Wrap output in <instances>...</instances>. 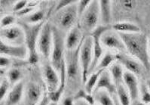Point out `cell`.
I'll list each match as a JSON object with an SVG mask.
<instances>
[{
	"instance_id": "6da1fadb",
	"label": "cell",
	"mask_w": 150,
	"mask_h": 105,
	"mask_svg": "<svg viewBox=\"0 0 150 105\" xmlns=\"http://www.w3.org/2000/svg\"><path fill=\"white\" fill-rule=\"evenodd\" d=\"M125 43L126 52L143 65V68L150 70V57L149 54V39L143 33H118Z\"/></svg>"
},
{
	"instance_id": "7a4b0ae2",
	"label": "cell",
	"mask_w": 150,
	"mask_h": 105,
	"mask_svg": "<svg viewBox=\"0 0 150 105\" xmlns=\"http://www.w3.org/2000/svg\"><path fill=\"white\" fill-rule=\"evenodd\" d=\"M45 21L37 24H30L23 22H20V26L23 28L25 34V45L28 50L27 62L34 65L39 62V54L37 50L38 39Z\"/></svg>"
},
{
	"instance_id": "3957f363",
	"label": "cell",
	"mask_w": 150,
	"mask_h": 105,
	"mask_svg": "<svg viewBox=\"0 0 150 105\" xmlns=\"http://www.w3.org/2000/svg\"><path fill=\"white\" fill-rule=\"evenodd\" d=\"M80 48L81 46L74 51H66L65 64L67 70V82H68L73 89L77 88V85L82 82V72L79 61Z\"/></svg>"
},
{
	"instance_id": "277c9868",
	"label": "cell",
	"mask_w": 150,
	"mask_h": 105,
	"mask_svg": "<svg viewBox=\"0 0 150 105\" xmlns=\"http://www.w3.org/2000/svg\"><path fill=\"white\" fill-rule=\"evenodd\" d=\"M64 33L61 30L53 25V45L51 50L50 63L60 73L62 65L65 62L66 45Z\"/></svg>"
},
{
	"instance_id": "5b68a950",
	"label": "cell",
	"mask_w": 150,
	"mask_h": 105,
	"mask_svg": "<svg viewBox=\"0 0 150 105\" xmlns=\"http://www.w3.org/2000/svg\"><path fill=\"white\" fill-rule=\"evenodd\" d=\"M79 61L82 72V82L85 84L89 77L93 61V39L90 35L85 36L79 52Z\"/></svg>"
},
{
	"instance_id": "8992f818",
	"label": "cell",
	"mask_w": 150,
	"mask_h": 105,
	"mask_svg": "<svg viewBox=\"0 0 150 105\" xmlns=\"http://www.w3.org/2000/svg\"><path fill=\"white\" fill-rule=\"evenodd\" d=\"M100 18V5L99 1L94 0L87 9L83 15L81 17V31L90 35L91 32L95 30L99 25L98 22Z\"/></svg>"
},
{
	"instance_id": "52a82bcc",
	"label": "cell",
	"mask_w": 150,
	"mask_h": 105,
	"mask_svg": "<svg viewBox=\"0 0 150 105\" xmlns=\"http://www.w3.org/2000/svg\"><path fill=\"white\" fill-rule=\"evenodd\" d=\"M78 2V1H77ZM77 2L70 5L68 7L62 9L56 13V21L57 28L61 31H70L76 26L77 19L79 18L77 11Z\"/></svg>"
},
{
	"instance_id": "ba28073f",
	"label": "cell",
	"mask_w": 150,
	"mask_h": 105,
	"mask_svg": "<svg viewBox=\"0 0 150 105\" xmlns=\"http://www.w3.org/2000/svg\"><path fill=\"white\" fill-rule=\"evenodd\" d=\"M53 45V25L48 22H45L39 39H38L37 50L39 54L43 58L49 59Z\"/></svg>"
},
{
	"instance_id": "9c48e42d",
	"label": "cell",
	"mask_w": 150,
	"mask_h": 105,
	"mask_svg": "<svg viewBox=\"0 0 150 105\" xmlns=\"http://www.w3.org/2000/svg\"><path fill=\"white\" fill-rule=\"evenodd\" d=\"M110 30H112L111 26H104L100 24L90 34V36L93 39V61H92L89 75L94 72L97 64L100 61L101 57H103V50L101 43V36Z\"/></svg>"
},
{
	"instance_id": "30bf717a",
	"label": "cell",
	"mask_w": 150,
	"mask_h": 105,
	"mask_svg": "<svg viewBox=\"0 0 150 105\" xmlns=\"http://www.w3.org/2000/svg\"><path fill=\"white\" fill-rule=\"evenodd\" d=\"M1 40L14 45H25V34L21 26L14 25L8 28H1Z\"/></svg>"
},
{
	"instance_id": "8fae6325",
	"label": "cell",
	"mask_w": 150,
	"mask_h": 105,
	"mask_svg": "<svg viewBox=\"0 0 150 105\" xmlns=\"http://www.w3.org/2000/svg\"><path fill=\"white\" fill-rule=\"evenodd\" d=\"M0 53L1 55L7 56L19 60H25L28 58V50L25 45H14L8 44L5 42H0Z\"/></svg>"
},
{
	"instance_id": "7c38bea8",
	"label": "cell",
	"mask_w": 150,
	"mask_h": 105,
	"mask_svg": "<svg viewBox=\"0 0 150 105\" xmlns=\"http://www.w3.org/2000/svg\"><path fill=\"white\" fill-rule=\"evenodd\" d=\"M42 74L48 92H52L58 89L60 82V74L50 62H46L44 64L42 67Z\"/></svg>"
},
{
	"instance_id": "4fadbf2b",
	"label": "cell",
	"mask_w": 150,
	"mask_h": 105,
	"mask_svg": "<svg viewBox=\"0 0 150 105\" xmlns=\"http://www.w3.org/2000/svg\"><path fill=\"white\" fill-rule=\"evenodd\" d=\"M101 43L103 46L110 49L116 50L120 53H125V52H126L125 45L122 38L118 33L112 32L111 30L105 33L101 36Z\"/></svg>"
},
{
	"instance_id": "5bb4252c",
	"label": "cell",
	"mask_w": 150,
	"mask_h": 105,
	"mask_svg": "<svg viewBox=\"0 0 150 105\" xmlns=\"http://www.w3.org/2000/svg\"><path fill=\"white\" fill-rule=\"evenodd\" d=\"M43 94L42 88L39 84L35 82H28L24 90V104L38 105Z\"/></svg>"
},
{
	"instance_id": "9a60e30c",
	"label": "cell",
	"mask_w": 150,
	"mask_h": 105,
	"mask_svg": "<svg viewBox=\"0 0 150 105\" xmlns=\"http://www.w3.org/2000/svg\"><path fill=\"white\" fill-rule=\"evenodd\" d=\"M116 61L122 66L127 69V70L133 74L136 75L137 77L140 76L143 71V65L136 59L133 57H130L125 53H117L115 54Z\"/></svg>"
},
{
	"instance_id": "2e32d148",
	"label": "cell",
	"mask_w": 150,
	"mask_h": 105,
	"mask_svg": "<svg viewBox=\"0 0 150 105\" xmlns=\"http://www.w3.org/2000/svg\"><path fill=\"white\" fill-rule=\"evenodd\" d=\"M85 36L82 35L80 25H76L70 31H68L65 39V45L67 51H74L81 46Z\"/></svg>"
},
{
	"instance_id": "e0dca14e",
	"label": "cell",
	"mask_w": 150,
	"mask_h": 105,
	"mask_svg": "<svg viewBox=\"0 0 150 105\" xmlns=\"http://www.w3.org/2000/svg\"><path fill=\"white\" fill-rule=\"evenodd\" d=\"M124 84L129 92L131 101H135L139 100V86L137 77L128 71L124 73Z\"/></svg>"
},
{
	"instance_id": "ac0fdd59",
	"label": "cell",
	"mask_w": 150,
	"mask_h": 105,
	"mask_svg": "<svg viewBox=\"0 0 150 105\" xmlns=\"http://www.w3.org/2000/svg\"><path fill=\"white\" fill-rule=\"evenodd\" d=\"M101 89L107 91L112 96L116 94V86L112 79L110 71H108L107 70H104L101 73L94 92Z\"/></svg>"
},
{
	"instance_id": "d6986e66",
	"label": "cell",
	"mask_w": 150,
	"mask_h": 105,
	"mask_svg": "<svg viewBox=\"0 0 150 105\" xmlns=\"http://www.w3.org/2000/svg\"><path fill=\"white\" fill-rule=\"evenodd\" d=\"M25 87L22 82L14 85L8 94L5 101V105H17L24 95Z\"/></svg>"
},
{
	"instance_id": "ffe728a7",
	"label": "cell",
	"mask_w": 150,
	"mask_h": 105,
	"mask_svg": "<svg viewBox=\"0 0 150 105\" xmlns=\"http://www.w3.org/2000/svg\"><path fill=\"white\" fill-rule=\"evenodd\" d=\"M112 4L109 0H100V18L101 25L111 26L112 21Z\"/></svg>"
},
{
	"instance_id": "44dd1931",
	"label": "cell",
	"mask_w": 150,
	"mask_h": 105,
	"mask_svg": "<svg viewBox=\"0 0 150 105\" xmlns=\"http://www.w3.org/2000/svg\"><path fill=\"white\" fill-rule=\"evenodd\" d=\"M112 30L118 33H140V27L136 23L128 21H121L111 25Z\"/></svg>"
},
{
	"instance_id": "7402d4cb",
	"label": "cell",
	"mask_w": 150,
	"mask_h": 105,
	"mask_svg": "<svg viewBox=\"0 0 150 105\" xmlns=\"http://www.w3.org/2000/svg\"><path fill=\"white\" fill-rule=\"evenodd\" d=\"M110 73L115 86L124 84V70L122 64L115 62L110 66Z\"/></svg>"
},
{
	"instance_id": "603a6c76",
	"label": "cell",
	"mask_w": 150,
	"mask_h": 105,
	"mask_svg": "<svg viewBox=\"0 0 150 105\" xmlns=\"http://www.w3.org/2000/svg\"><path fill=\"white\" fill-rule=\"evenodd\" d=\"M95 101L98 105H115L112 95L106 90H98L94 92Z\"/></svg>"
},
{
	"instance_id": "cb8c5ba5",
	"label": "cell",
	"mask_w": 150,
	"mask_h": 105,
	"mask_svg": "<svg viewBox=\"0 0 150 105\" xmlns=\"http://www.w3.org/2000/svg\"><path fill=\"white\" fill-rule=\"evenodd\" d=\"M103 70H95L94 72H93L92 73H91L89 75L88 78L87 79L86 82H85L84 85H85V88L84 89H85V91L87 92L90 93V94H93L95 90V88L97 85V82H98V80H99V78L100 77L101 73Z\"/></svg>"
},
{
	"instance_id": "d4e9b609",
	"label": "cell",
	"mask_w": 150,
	"mask_h": 105,
	"mask_svg": "<svg viewBox=\"0 0 150 105\" xmlns=\"http://www.w3.org/2000/svg\"><path fill=\"white\" fill-rule=\"evenodd\" d=\"M116 96L121 105H131V99L125 84L116 86Z\"/></svg>"
},
{
	"instance_id": "484cf974",
	"label": "cell",
	"mask_w": 150,
	"mask_h": 105,
	"mask_svg": "<svg viewBox=\"0 0 150 105\" xmlns=\"http://www.w3.org/2000/svg\"><path fill=\"white\" fill-rule=\"evenodd\" d=\"M116 61L115 55L111 53L110 52H107L104 55L101 57L100 61L97 64L95 70H106V68L111 66L112 64H114V61Z\"/></svg>"
},
{
	"instance_id": "4316f807",
	"label": "cell",
	"mask_w": 150,
	"mask_h": 105,
	"mask_svg": "<svg viewBox=\"0 0 150 105\" xmlns=\"http://www.w3.org/2000/svg\"><path fill=\"white\" fill-rule=\"evenodd\" d=\"M45 18V13L43 10H37L33 11L28 16L23 18V21L30 24H37L44 22V18Z\"/></svg>"
},
{
	"instance_id": "83f0119b",
	"label": "cell",
	"mask_w": 150,
	"mask_h": 105,
	"mask_svg": "<svg viewBox=\"0 0 150 105\" xmlns=\"http://www.w3.org/2000/svg\"><path fill=\"white\" fill-rule=\"evenodd\" d=\"M73 98H74L76 101H85L89 104L92 105L96 104L94 94L87 92L85 89H79L75 92Z\"/></svg>"
},
{
	"instance_id": "f1b7e54d",
	"label": "cell",
	"mask_w": 150,
	"mask_h": 105,
	"mask_svg": "<svg viewBox=\"0 0 150 105\" xmlns=\"http://www.w3.org/2000/svg\"><path fill=\"white\" fill-rule=\"evenodd\" d=\"M23 77V73L21 70L18 67H12L8 70L7 79L11 85H16L18 82H21V79Z\"/></svg>"
},
{
	"instance_id": "f546056e",
	"label": "cell",
	"mask_w": 150,
	"mask_h": 105,
	"mask_svg": "<svg viewBox=\"0 0 150 105\" xmlns=\"http://www.w3.org/2000/svg\"><path fill=\"white\" fill-rule=\"evenodd\" d=\"M16 16L13 14H6L1 19V28H8L12 27L16 23Z\"/></svg>"
},
{
	"instance_id": "4dcf8cb0",
	"label": "cell",
	"mask_w": 150,
	"mask_h": 105,
	"mask_svg": "<svg viewBox=\"0 0 150 105\" xmlns=\"http://www.w3.org/2000/svg\"><path fill=\"white\" fill-rule=\"evenodd\" d=\"M10 82H8L7 79H3L1 80V84H0V99L1 101L2 100L7 97L8 94L10 92Z\"/></svg>"
},
{
	"instance_id": "1f68e13d",
	"label": "cell",
	"mask_w": 150,
	"mask_h": 105,
	"mask_svg": "<svg viewBox=\"0 0 150 105\" xmlns=\"http://www.w3.org/2000/svg\"><path fill=\"white\" fill-rule=\"evenodd\" d=\"M139 97L140 101L146 104H150V91L146 85H142L139 88Z\"/></svg>"
},
{
	"instance_id": "d6a6232c",
	"label": "cell",
	"mask_w": 150,
	"mask_h": 105,
	"mask_svg": "<svg viewBox=\"0 0 150 105\" xmlns=\"http://www.w3.org/2000/svg\"><path fill=\"white\" fill-rule=\"evenodd\" d=\"M91 3V1L90 0H81L78 1L77 2V11H78L79 18H81V17L83 15L84 13L87 10V9Z\"/></svg>"
},
{
	"instance_id": "836d02e7",
	"label": "cell",
	"mask_w": 150,
	"mask_h": 105,
	"mask_svg": "<svg viewBox=\"0 0 150 105\" xmlns=\"http://www.w3.org/2000/svg\"><path fill=\"white\" fill-rule=\"evenodd\" d=\"M76 2H77V1H75V0H60V1L57 2V4L55 5L54 12L57 13L58 11H61L62 9H65L70 5L76 3Z\"/></svg>"
},
{
	"instance_id": "e575fe53",
	"label": "cell",
	"mask_w": 150,
	"mask_h": 105,
	"mask_svg": "<svg viewBox=\"0 0 150 105\" xmlns=\"http://www.w3.org/2000/svg\"><path fill=\"white\" fill-rule=\"evenodd\" d=\"M27 5H28V1H18V2H14L12 6L13 11L15 14L18 11H21L25 7H27Z\"/></svg>"
},
{
	"instance_id": "d590c367",
	"label": "cell",
	"mask_w": 150,
	"mask_h": 105,
	"mask_svg": "<svg viewBox=\"0 0 150 105\" xmlns=\"http://www.w3.org/2000/svg\"><path fill=\"white\" fill-rule=\"evenodd\" d=\"M119 4L121 5V6H122L124 9L130 11V10H132L135 8L137 2L136 1H131V0H125V1H120Z\"/></svg>"
},
{
	"instance_id": "8d00e7d4",
	"label": "cell",
	"mask_w": 150,
	"mask_h": 105,
	"mask_svg": "<svg viewBox=\"0 0 150 105\" xmlns=\"http://www.w3.org/2000/svg\"><path fill=\"white\" fill-rule=\"evenodd\" d=\"M34 11V8L30 7L27 5V7H25L24 9H22L21 11H18V12L15 13L14 15L18 17H22V18H25V17L28 16L29 14H30L31 13H33Z\"/></svg>"
},
{
	"instance_id": "74e56055",
	"label": "cell",
	"mask_w": 150,
	"mask_h": 105,
	"mask_svg": "<svg viewBox=\"0 0 150 105\" xmlns=\"http://www.w3.org/2000/svg\"><path fill=\"white\" fill-rule=\"evenodd\" d=\"M11 61L10 57L5 55H1V57H0V67H1V69L4 70L5 68H7L8 67L11 65Z\"/></svg>"
},
{
	"instance_id": "f35d334b",
	"label": "cell",
	"mask_w": 150,
	"mask_h": 105,
	"mask_svg": "<svg viewBox=\"0 0 150 105\" xmlns=\"http://www.w3.org/2000/svg\"><path fill=\"white\" fill-rule=\"evenodd\" d=\"M51 101L49 98V96H48V92H46L44 93L42 98L40 100V101L38 104V105H51Z\"/></svg>"
},
{
	"instance_id": "ab89813d",
	"label": "cell",
	"mask_w": 150,
	"mask_h": 105,
	"mask_svg": "<svg viewBox=\"0 0 150 105\" xmlns=\"http://www.w3.org/2000/svg\"><path fill=\"white\" fill-rule=\"evenodd\" d=\"M76 101H75L73 96H67L64 98L62 104L63 105H75Z\"/></svg>"
},
{
	"instance_id": "60d3db41",
	"label": "cell",
	"mask_w": 150,
	"mask_h": 105,
	"mask_svg": "<svg viewBox=\"0 0 150 105\" xmlns=\"http://www.w3.org/2000/svg\"><path fill=\"white\" fill-rule=\"evenodd\" d=\"M75 105H92V104H88L85 101H76ZM93 105H98V104H93Z\"/></svg>"
},
{
	"instance_id": "b9f144b4",
	"label": "cell",
	"mask_w": 150,
	"mask_h": 105,
	"mask_svg": "<svg viewBox=\"0 0 150 105\" xmlns=\"http://www.w3.org/2000/svg\"><path fill=\"white\" fill-rule=\"evenodd\" d=\"M131 105H146V104L143 103V102H142L140 100H137V101H133L132 103H131Z\"/></svg>"
},
{
	"instance_id": "7bdbcfd3",
	"label": "cell",
	"mask_w": 150,
	"mask_h": 105,
	"mask_svg": "<svg viewBox=\"0 0 150 105\" xmlns=\"http://www.w3.org/2000/svg\"><path fill=\"white\" fill-rule=\"evenodd\" d=\"M113 100H114V103H115V105H121L120 103H119V101H118V98H117V96L116 94L115 95H113Z\"/></svg>"
},
{
	"instance_id": "ee69618b",
	"label": "cell",
	"mask_w": 150,
	"mask_h": 105,
	"mask_svg": "<svg viewBox=\"0 0 150 105\" xmlns=\"http://www.w3.org/2000/svg\"><path fill=\"white\" fill-rule=\"evenodd\" d=\"M146 87L148 88V89L150 91V79H147L146 80Z\"/></svg>"
},
{
	"instance_id": "f6af8a7d",
	"label": "cell",
	"mask_w": 150,
	"mask_h": 105,
	"mask_svg": "<svg viewBox=\"0 0 150 105\" xmlns=\"http://www.w3.org/2000/svg\"><path fill=\"white\" fill-rule=\"evenodd\" d=\"M149 57H150V37L149 39Z\"/></svg>"
},
{
	"instance_id": "bcb514c9",
	"label": "cell",
	"mask_w": 150,
	"mask_h": 105,
	"mask_svg": "<svg viewBox=\"0 0 150 105\" xmlns=\"http://www.w3.org/2000/svg\"><path fill=\"white\" fill-rule=\"evenodd\" d=\"M51 105H57V104H55V103H51Z\"/></svg>"
}]
</instances>
